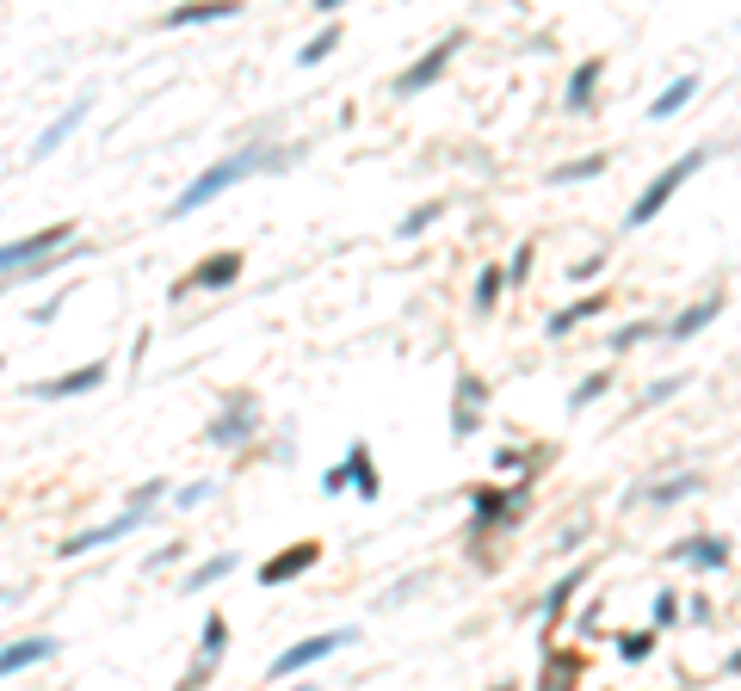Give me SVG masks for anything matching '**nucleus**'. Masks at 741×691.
Segmentation results:
<instances>
[{"instance_id": "obj_1", "label": "nucleus", "mask_w": 741, "mask_h": 691, "mask_svg": "<svg viewBox=\"0 0 741 691\" xmlns=\"http://www.w3.org/2000/svg\"><path fill=\"white\" fill-rule=\"evenodd\" d=\"M291 155L285 149H241V155H229V161H217V167H204L192 186L173 198V210L167 216H192V210H204L217 192H229V186H241V179H254V173H272V167H285Z\"/></svg>"}, {"instance_id": "obj_2", "label": "nucleus", "mask_w": 741, "mask_h": 691, "mask_svg": "<svg viewBox=\"0 0 741 691\" xmlns=\"http://www.w3.org/2000/svg\"><path fill=\"white\" fill-rule=\"evenodd\" d=\"M155 500H161V482H143V488L130 494V506H124L118 519H105V525H93V531H75V537H68L56 556H87V550H99V543H118V537H130L136 525H149Z\"/></svg>"}, {"instance_id": "obj_3", "label": "nucleus", "mask_w": 741, "mask_h": 691, "mask_svg": "<svg viewBox=\"0 0 741 691\" xmlns=\"http://www.w3.org/2000/svg\"><path fill=\"white\" fill-rule=\"evenodd\" d=\"M698 167H704V149H686V155H680L674 167H667V173H655V179H649V186H643V198H637V204H630V229H643V223H655V216L667 210V198H674V192L686 186V179H692Z\"/></svg>"}, {"instance_id": "obj_4", "label": "nucleus", "mask_w": 741, "mask_h": 691, "mask_svg": "<svg viewBox=\"0 0 741 691\" xmlns=\"http://www.w3.org/2000/svg\"><path fill=\"white\" fill-rule=\"evenodd\" d=\"M75 241V223H50L38 235H25V241H7L0 247V278H13V272H38L44 266V253L50 247H68Z\"/></svg>"}, {"instance_id": "obj_5", "label": "nucleus", "mask_w": 741, "mask_h": 691, "mask_svg": "<svg viewBox=\"0 0 741 691\" xmlns=\"http://www.w3.org/2000/svg\"><path fill=\"white\" fill-rule=\"evenodd\" d=\"M352 636H359V630H322V636H303L297 648H285V654H278V661H272V679H291V673H303V667H315V661H328V654L334 648H346Z\"/></svg>"}, {"instance_id": "obj_6", "label": "nucleus", "mask_w": 741, "mask_h": 691, "mask_svg": "<svg viewBox=\"0 0 741 691\" xmlns=\"http://www.w3.org/2000/svg\"><path fill=\"white\" fill-rule=\"evenodd\" d=\"M254 426H260L254 395H235V402H229V414H217V420H210V445L235 451V445H247V439H254Z\"/></svg>"}, {"instance_id": "obj_7", "label": "nucleus", "mask_w": 741, "mask_h": 691, "mask_svg": "<svg viewBox=\"0 0 741 691\" xmlns=\"http://www.w3.org/2000/svg\"><path fill=\"white\" fill-rule=\"evenodd\" d=\"M223 654H229V624H223V611H210V617H204V636H198V667L186 673L180 691H198V685L210 679V667L223 661Z\"/></svg>"}, {"instance_id": "obj_8", "label": "nucleus", "mask_w": 741, "mask_h": 691, "mask_svg": "<svg viewBox=\"0 0 741 691\" xmlns=\"http://www.w3.org/2000/svg\"><path fill=\"white\" fill-rule=\"evenodd\" d=\"M482 395H488V383H482V377H457V408H451V439H470V432L482 426Z\"/></svg>"}, {"instance_id": "obj_9", "label": "nucleus", "mask_w": 741, "mask_h": 691, "mask_svg": "<svg viewBox=\"0 0 741 691\" xmlns=\"http://www.w3.org/2000/svg\"><path fill=\"white\" fill-rule=\"evenodd\" d=\"M315 562H322V543H291L285 556H272L266 568H260V580L266 587H285V580H297V574H309Z\"/></svg>"}, {"instance_id": "obj_10", "label": "nucleus", "mask_w": 741, "mask_h": 691, "mask_svg": "<svg viewBox=\"0 0 741 691\" xmlns=\"http://www.w3.org/2000/svg\"><path fill=\"white\" fill-rule=\"evenodd\" d=\"M235 272H241V253H217V260H204L192 278L173 284V297H192V290H223V284H235Z\"/></svg>"}, {"instance_id": "obj_11", "label": "nucleus", "mask_w": 741, "mask_h": 691, "mask_svg": "<svg viewBox=\"0 0 741 691\" xmlns=\"http://www.w3.org/2000/svg\"><path fill=\"white\" fill-rule=\"evenodd\" d=\"M451 56H457V38H445V44H439V50H433L427 62H414V68H402V75H396V93H402V99H414L420 87H433V81L445 75V62H451Z\"/></svg>"}, {"instance_id": "obj_12", "label": "nucleus", "mask_w": 741, "mask_h": 691, "mask_svg": "<svg viewBox=\"0 0 741 691\" xmlns=\"http://www.w3.org/2000/svg\"><path fill=\"white\" fill-rule=\"evenodd\" d=\"M56 654V636H25V642H7L0 648V679H13L19 667H38Z\"/></svg>"}, {"instance_id": "obj_13", "label": "nucleus", "mask_w": 741, "mask_h": 691, "mask_svg": "<svg viewBox=\"0 0 741 691\" xmlns=\"http://www.w3.org/2000/svg\"><path fill=\"white\" fill-rule=\"evenodd\" d=\"M81 124H87V99H75V105H68V112H62V118H56V124H50L38 142H31V155H25V161H44V155H56V149H62V142L75 136Z\"/></svg>"}, {"instance_id": "obj_14", "label": "nucleus", "mask_w": 741, "mask_h": 691, "mask_svg": "<svg viewBox=\"0 0 741 691\" xmlns=\"http://www.w3.org/2000/svg\"><path fill=\"white\" fill-rule=\"evenodd\" d=\"M105 383V365H87V371H68V377H50V383H38L31 395L38 402H62V395H93Z\"/></svg>"}, {"instance_id": "obj_15", "label": "nucleus", "mask_w": 741, "mask_h": 691, "mask_svg": "<svg viewBox=\"0 0 741 691\" xmlns=\"http://www.w3.org/2000/svg\"><path fill=\"white\" fill-rule=\"evenodd\" d=\"M340 469H346V482L359 488V500H377V494H383V482H377V463H371V451H365V445H352V451L340 457Z\"/></svg>"}, {"instance_id": "obj_16", "label": "nucleus", "mask_w": 741, "mask_h": 691, "mask_svg": "<svg viewBox=\"0 0 741 691\" xmlns=\"http://www.w3.org/2000/svg\"><path fill=\"white\" fill-rule=\"evenodd\" d=\"M674 556L692 562V568H723V562H729V543H723V537H686Z\"/></svg>"}, {"instance_id": "obj_17", "label": "nucleus", "mask_w": 741, "mask_h": 691, "mask_svg": "<svg viewBox=\"0 0 741 691\" xmlns=\"http://www.w3.org/2000/svg\"><path fill=\"white\" fill-rule=\"evenodd\" d=\"M717 309H723L717 297H704V303H692L686 315H674V321H667V340H692V334H698V327H711V321H717Z\"/></svg>"}, {"instance_id": "obj_18", "label": "nucleus", "mask_w": 741, "mask_h": 691, "mask_svg": "<svg viewBox=\"0 0 741 691\" xmlns=\"http://www.w3.org/2000/svg\"><path fill=\"white\" fill-rule=\"evenodd\" d=\"M513 500H519V494L476 488V494H470V519H476V525H494V519H507V513H513Z\"/></svg>"}, {"instance_id": "obj_19", "label": "nucleus", "mask_w": 741, "mask_h": 691, "mask_svg": "<svg viewBox=\"0 0 741 691\" xmlns=\"http://www.w3.org/2000/svg\"><path fill=\"white\" fill-rule=\"evenodd\" d=\"M235 562H241L235 550H223V556H204V562H198V568L186 574V593H204V587H217L223 574H235Z\"/></svg>"}, {"instance_id": "obj_20", "label": "nucleus", "mask_w": 741, "mask_h": 691, "mask_svg": "<svg viewBox=\"0 0 741 691\" xmlns=\"http://www.w3.org/2000/svg\"><path fill=\"white\" fill-rule=\"evenodd\" d=\"M698 93V75H680V81H667L661 93H655V105H649V118H674L680 112V105Z\"/></svg>"}, {"instance_id": "obj_21", "label": "nucleus", "mask_w": 741, "mask_h": 691, "mask_svg": "<svg viewBox=\"0 0 741 691\" xmlns=\"http://www.w3.org/2000/svg\"><path fill=\"white\" fill-rule=\"evenodd\" d=\"M593 87H599V62H581L569 75V112H593Z\"/></svg>"}, {"instance_id": "obj_22", "label": "nucleus", "mask_w": 741, "mask_h": 691, "mask_svg": "<svg viewBox=\"0 0 741 691\" xmlns=\"http://www.w3.org/2000/svg\"><path fill=\"white\" fill-rule=\"evenodd\" d=\"M599 303H606V297H587V303H575V309L550 315V327H544V334H550V340H562V334H569V327H581L587 315H599Z\"/></svg>"}, {"instance_id": "obj_23", "label": "nucleus", "mask_w": 741, "mask_h": 691, "mask_svg": "<svg viewBox=\"0 0 741 691\" xmlns=\"http://www.w3.org/2000/svg\"><path fill=\"white\" fill-rule=\"evenodd\" d=\"M704 488V476L698 469H686V476H674V482H661V488H649L643 500H655V506H667V500H680V494H698Z\"/></svg>"}, {"instance_id": "obj_24", "label": "nucleus", "mask_w": 741, "mask_h": 691, "mask_svg": "<svg viewBox=\"0 0 741 691\" xmlns=\"http://www.w3.org/2000/svg\"><path fill=\"white\" fill-rule=\"evenodd\" d=\"M229 13H235V7H186V13H167L161 25L180 31V25H210V19H229Z\"/></svg>"}, {"instance_id": "obj_25", "label": "nucleus", "mask_w": 741, "mask_h": 691, "mask_svg": "<svg viewBox=\"0 0 741 691\" xmlns=\"http://www.w3.org/2000/svg\"><path fill=\"white\" fill-rule=\"evenodd\" d=\"M501 284H507V272H494V266H488V272H476V309H482V315H488L494 303H501Z\"/></svg>"}, {"instance_id": "obj_26", "label": "nucleus", "mask_w": 741, "mask_h": 691, "mask_svg": "<svg viewBox=\"0 0 741 691\" xmlns=\"http://www.w3.org/2000/svg\"><path fill=\"white\" fill-rule=\"evenodd\" d=\"M655 334H661V321H630V327H618L612 352H630V346H643V340H655Z\"/></svg>"}, {"instance_id": "obj_27", "label": "nucleus", "mask_w": 741, "mask_h": 691, "mask_svg": "<svg viewBox=\"0 0 741 691\" xmlns=\"http://www.w3.org/2000/svg\"><path fill=\"white\" fill-rule=\"evenodd\" d=\"M606 383H612L606 371H593V377H581V383H575V395H569V408H593V402H599V395H606Z\"/></svg>"}, {"instance_id": "obj_28", "label": "nucleus", "mask_w": 741, "mask_h": 691, "mask_svg": "<svg viewBox=\"0 0 741 691\" xmlns=\"http://www.w3.org/2000/svg\"><path fill=\"white\" fill-rule=\"evenodd\" d=\"M593 173H606V155H587V161H575V167H556L550 179H556V186H569V179H593Z\"/></svg>"}, {"instance_id": "obj_29", "label": "nucleus", "mask_w": 741, "mask_h": 691, "mask_svg": "<svg viewBox=\"0 0 741 691\" xmlns=\"http://www.w3.org/2000/svg\"><path fill=\"white\" fill-rule=\"evenodd\" d=\"M334 44H340V25H328V31H322V38H309V44H303V56H297V62H303V68H315V62H322V56H328V50H334Z\"/></svg>"}, {"instance_id": "obj_30", "label": "nucleus", "mask_w": 741, "mask_h": 691, "mask_svg": "<svg viewBox=\"0 0 741 691\" xmlns=\"http://www.w3.org/2000/svg\"><path fill=\"white\" fill-rule=\"evenodd\" d=\"M575 587H581V574H569V580H556L550 587V599H544V617H562V605L575 599Z\"/></svg>"}, {"instance_id": "obj_31", "label": "nucleus", "mask_w": 741, "mask_h": 691, "mask_svg": "<svg viewBox=\"0 0 741 691\" xmlns=\"http://www.w3.org/2000/svg\"><path fill=\"white\" fill-rule=\"evenodd\" d=\"M427 223H439V204H420L414 216H402V229H396V235H402V241H414V235L427 229Z\"/></svg>"}, {"instance_id": "obj_32", "label": "nucleus", "mask_w": 741, "mask_h": 691, "mask_svg": "<svg viewBox=\"0 0 741 691\" xmlns=\"http://www.w3.org/2000/svg\"><path fill=\"white\" fill-rule=\"evenodd\" d=\"M649 648H655V636H618V654H624V661H649Z\"/></svg>"}, {"instance_id": "obj_33", "label": "nucleus", "mask_w": 741, "mask_h": 691, "mask_svg": "<svg viewBox=\"0 0 741 691\" xmlns=\"http://www.w3.org/2000/svg\"><path fill=\"white\" fill-rule=\"evenodd\" d=\"M686 389V377H667V383H649V395H643V408H655V402H667V395H680Z\"/></svg>"}, {"instance_id": "obj_34", "label": "nucleus", "mask_w": 741, "mask_h": 691, "mask_svg": "<svg viewBox=\"0 0 741 691\" xmlns=\"http://www.w3.org/2000/svg\"><path fill=\"white\" fill-rule=\"evenodd\" d=\"M507 278H513V284H525V278H532V247H519V253H513V266H507Z\"/></svg>"}, {"instance_id": "obj_35", "label": "nucleus", "mask_w": 741, "mask_h": 691, "mask_svg": "<svg viewBox=\"0 0 741 691\" xmlns=\"http://www.w3.org/2000/svg\"><path fill=\"white\" fill-rule=\"evenodd\" d=\"M674 617H680V593H661L655 599V624H674Z\"/></svg>"}, {"instance_id": "obj_36", "label": "nucleus", "mask_w": 741, "mask_h": 691, "mask_svg": "<svg viewBox=\"0 0 741 691\" xmlns=\"http://www.w3.org/2000/svg\"><path fill=\"white\" fill-rule=\"evenodd\" d=\"M204 500H210V482H192V488L173 494V506H204Z\"/></svg>"}, {"instance_id": "obj_37", "label": "nucleus", "mask_w": 741, "mask_h": 691, "mask_svg": "<svg viewBox=\"0 0 741 691\" xmlns=\"http://www.w3.org/2000/svg\"><path fill=\"white\" fill-rule=\"evenodd\" d=\"M322 488H328V494H346V488H352V482H346V469H340V463H334V469H328V476H322Z\"/></svg>"}, {"instance_id": "obj_38", "label": "nucleus", "mask_w": 741, "mask_h": 691, "mask_svg": "<svg viewBox=\"0 0 741 691\" xmlns=\"http://www.w3.org/2000/svg\"><path fill=\"white\" fill-rule=\"evenodd\" d=\"M291 691H309V685H291Z\"/></svg>"}]
</instances>
